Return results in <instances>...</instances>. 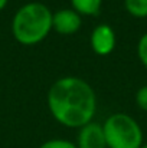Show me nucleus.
Wrapping results in <instances>:
<instances>
[{
	"label": "nucleus",
	"mask_w": 147,
	"mask_h": 148,
	"mask_svg": "<svg viewBox=\"0 0 147 148\" xmlns=\"http://www.w3.org/2000/svg\"><path fill=\"white\" fill-rule=\"evenodd\" d=\"M39 148H78L75 143L66 141V140H49L45 141Z\"/></svg>",
	"instance_id": "9"
},
{
	"label": "nucleus",
	"mask_w": 147,
	"mask_h": 148,
	"mask_svg": "<svg viewBox=\"0 0 147 148\" xmlns=\"http://www.w3.org/2000/svg\"><path fill=\"white\" fill-rule=\"evenodd\" d=\"M52 116L68 128H82L92 122L97 97L91 85L77 76H65L52 84L48 91Z\"/></svg>",
	"instance_id": "1"
},
{
	"label": "nucleus",
	"mask_w": 147,
	"mask_h": 148,
	"mask_svg": "<svg viewBox=\"0 0 147 148\" xmlns=\"http://www.w3.org/2000/svg\"><path fill=\"white\" fill-rule=\"evenodd\" d=\"M6 6H7V0H0V12H1Z\"/></svg>",
	"instance_id": "12"
},
{
	"label": "nucleus",
	"mask_w": 147,
	"mask_h": 148,
	"mask_svg": "<svg viewBox=\"0 0 147 148\" xmlns=\"http://www.w3.org/2000/svg\"><path fill=\"white\" fill-rule=\"evenodd\" d=\"M140 148H147V144H143V145H141Z\"/></svg>",
	"instance_id": "13"
},
{
	"label": "nucleus",
	"mask_w": 147,
	"mask_h": 148,
	"mask_svg": "<svg viewBox=\"0 0 147 148\" xmlns=\"http://www.w3.org/2000/svg\"><path fill=\"white\" fill-rule=\"evenodd\" d=\"M52 16L53 13L43 3L32 1L22 6L12 20L13 38L25 46L42 42L52 30Z\"/></svg>",
	"instance_id": "2"
},
{
	"label": "nucleus",
	"mask_w": 147,
	"mask_h": 148,
	"mask_svg": "<svg viewBox=\"0 0 147 148\" xmlns=\"http://www.w3.org/2000/svg\"><path fill=\"white\" fill-rule=\"evenodd\" d=\"M137 55H139V59L141 60V63L147 68V33H144V35L140 38V40H139Z\"/></svg>",
	"instance_id": "10"
},
{
	"label": "nucleus",
	"mask_w": 147,
	"mask_h": 148,
	"mask_svg": "<svg viewBox=\"0 0 147 148\" xmlns=\"http://www.w3.org/2000/svg\"><path fill=\"white\" fill-rule=\"evenodd\" d=\"M72 9L81 16H97L102 0H71Z\"/></svg>",
	"instance_id": "7"
},
{
	"label": "nucleus",
	"mask_w": 147,
	"mask_h": 148,
	"mask_svg": "<svg viewBox=\"0 0 147 148\" xmlns=\"http://www.w3.org/2000/svg\"><path fill=\"white\" fill-rule=\"evenodd\" d=\"M82 19L74 9H61L52 16V29L59 35H74L81 29Z\"/></svg>",
	"instance_id": "4"
},
{
	"label": "nucleus",
	"mask_w": 147,
	"mask_h": 148,
	"mask_svg": "<svg viewBox=\"0 0 147 148\" xmlns=\"http://www.w3.org/2000/svg\"><path fill=\"white\" fill-rule=\"evenodd\" d=\"M124 6L133 17H147V0H124Z\"/></svg>",
	"instance_id": "8"
},
{
	"label": "nucleus",
	"mask_w": 147,
	"mask_h": 148,
	"mask_svg": "<svg viewBox=\"0 0 147 148\" xmlns=\"http://www.w3.org/2000/svg\"><path fill=\"white\" fill-rule=\"evenodd\" d=\"M136 102L139 105V108L141 111H146L147 112V85L146 86H141L137 94H136Z\"/></svg>",
	"instance_id": "11"
},
{
	"label": "nucleus",
	"mask_w": 147,
	"mask_h": 148,
	"mask_svg": "<svg viewBox=\"0 0 147 148\" xmlns=\"http://www.w3.org/2000/svg\"><path fill=\"white\" fill-rule=\"evenodd\" d=\"M91 48L99 56L110 55L115 48V33L111 26L98 25L91 33Z\"/></svg>",
	"instance_id": "5"
},
{
	"label": "nucleus",
	"mask_w": 147,
	"mask_h": 148,
	"mask_svg": "<svg viewBox=\"0 0 147 148\" xmlns=\"http://www.w3.org/2000/svg\"><path fill=\"white\" fill-rule=\"evenodd\" d=\"M102 130L107 148H140L143 145V131L136 119L127 114L110 115Z\"/></svg>",
	"instance_id": "3"
},
{
	"label": "nucleus",
	"mask_w": 147,
	"mask_h": 148,
	"mask_svg": "<svg viewBox=\"0 0 147 148\" xmlns=\"http://www.w3.org/2000/svg\"><path fill=\"white\" fill-rule=\"evenodd\" d=\"M77 147L78 148H107L105 135L102 125L97 122H90L79 128L77 137Z\"/></svg>",
	"instance_id": "6"
}]
</instances>
